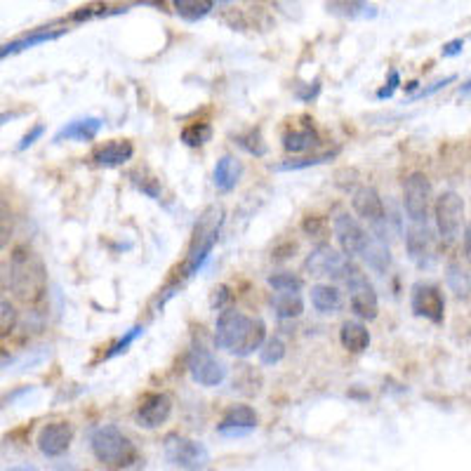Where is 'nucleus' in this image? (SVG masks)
I'll use <instances>...</instances> for the list:
<instances>
[{
	"instance_id": "1a4fd4ad",
	"label": "nucleus",
	"mask_w": 471,
	"mask_h": 471,
	"mask_svg": "<svg viewBox=\"0 0 471 471\" xmlns=\"http://www.w3.org/2000/svg\"><path fill=\"white\" fill-rule=\"evenodd\" d=\"M189 375L201 387H220L227 380V365L221 363L217 356H212L208 349L196 346L189 353Z\"/></svg>"
},
{
	"instance_id": "f257e3e1",
	"label": "nucleus",
	"mask_w": 471,
	"mask_h": 471,
	"mask_svg": "<svg viewBox=\"0 0 471 471\" xmlns=\"http://www.w3.org/2000/svg\"><path fill=\"white\" fill-rule=\"evenodd\" d=\"M264 340H267V325L262 318L245 316L236 309H224L217 318V349H224L239 358H248L262 346Z\"/></svg>"
},
{
	"instance_id": "6ab92c4d",
	"label": "nucleus",
	"mask_w": 471,
	"mask_h": 471,
	"mask_svg": "<svg viewBox=\"0 0 471 471\" xmlns=\"http://www.w3.org/2000/svg\"><path fill=\"white\" fill-rule=\"evenodd\" d=\"M328 13L344 19H375L377 7L368 0H328Z\"/></svg>"
},
{
	"instance_id": "c85d7f7f",
	"label": "nucleus",
	"mask_w": 471,
	"mask_h": 471,
	"mask_svg": "<svg viewBox=\"0 0 471 471\" xmlns=\"http://www.w3.org/2000/svg\"><path fill=\"white\" fill-rule=\"evenodd\" d=\"M447 286L457 297L469 299V274H466V268H462V264L453 262L447 267Z\"/></svg>"
},
{
	"instance_id": "a878e982",
	"label": "nucleus",
	"mask_w": 471,
	"mask_h": 471,
	"mask_svg": "<svg viewBox=\"0 0 471 471\" xmlns=\"http://www.w3.org/2000/svg\"><path fill=\"white\" fill-rule=\"evenodd\" d=\"M311 305L321 314H337L342 309V293L334 286H314Z\"/></svg>"
},
{
	"instance_id": "4468645a",
	"label": "nucleus",
	"mask_w": 471,
	"mask_h": 471,
	"mask_svg": "<svg viewBox=\"0 0 471 471\" xmlns=\"http://www.w3.org/2000/svg\"><path fill=\"white\" fill-rule=\"evenodd\" d=\"M73 427L69 422H52L38 434V450L45 457H61L71 447Z\"/></svg>"
},
{
	"instance_id": "aec40b11",
	"label": "nucleus",
	"mask_w": 471,
	"mask_h": 471,
	"mask_svg": "<svg viewBox=\"0 0 471 471\" xmlns=\"http://www.w3.org/2000/svg\"><path fill=\"white\" fill-rule=\"evenodd\" d=\"M102 130V118H80V120H71L69 126L61 127L57 135H54V142L60 144L64 139H78V142H89L95 139Z\"/></svg>"
},
{
	"instance_id": "c03bdc74",
	"label": "nucleus",
	"mask_w": 471,
	"mask_h": 471,
	"mask_svg": "<svg viewBox=\"0 0 471 471\" xmlns=\"http://www.w3.org/2000/svg\"><path fill=\"white\" fill-rule=\"evenodd\" d=\"M137 3L149 7H158V10H163V5H165V0H137Z\"/></svg>"
},
{
	"instance_id": "72a5a7b5",
	"label": "nucleus",
	"mask_w": 471,
	"mask_h": 471,
	"mask_svg": "<svg viewBox=\"0 0 471 471\" xmlns=\"http://www.w3.org/2000/svg\"><path fill=\"white\" fill-rule=\"evenodd\" d=\"M268 286L274 287V290H286V293H299L302 290V278L290 271H278V274H271L268 276Z\"/></svg>"
},
{
	"instance_id": "2eb2a0df",
	"label": "nucleus",
	"mask_w": 471,
	"mask_h": 471,
	"mask_svg": "<svg viewBox=\"0 0 471 471\" xmlns=\"http://www.w3.org/2000/svg\"><path fill=\"white\" fill-rule=\"evenodd\" d=\"M173 415V399L167 394H149L139 403L137 419L146 429H158Z\"/></svg>"
},
{
	"instance_id": "37998d69",
	"label": "nucleus",
	"mask_w": 471,
	"mask_h": 471,
	"mask_svg": "<svg viewBox=\"0 0 471 471\" xmlns=\"http://www.w3.org/2000/svg\"><path fill=\"white\" fill-rule=\"evenodd\" d=\"M305 231L306 233H321V220H318V217H306Z\"/></svg>"
},
{
	"instance_id": "39448f33",
	"label": "nucleus",
	"mask_w": 471,
	"mask_h": 471,
	"mask_svg": "<svg viewBox=\"0 0 471 471\" xmlns=\"http://www.w3.org/2000/svg\"><path fill=\"white\" fill-rule=\"evenodd\" d=\"M346 290H349V305H352L353 314L363 321H375L380 314V299H377L375 287L365 278V274L358 267L349 264L344 278Z\"/></svg>"
},
{
	"instance_id": "423d86ee",
	"label": "nucleus",
	"mask_w": 471,
	"mask_h": 471,
	"mask_svg": "<svg viewBox=\"0 0 471 471\" xmlns=\"http://www.w3.org/2000/svg\"><path fill=\"white\" fill-rule=\"evenodd\" d=\"M163 450H165L167 462L177 469H205L210 462V453L203 443L179 434L167 436Z\"/></svg>"
},
{
	"instance_id": "f8f14e48",
	"label": "nucleus",
	"mask_w": 471,
	"mask_h": 471,
	"mask_svg": "<svg viewBox=\"0 0 471 471\" xmlns=\"http://www.w3.org/2000/svg\"><path fill=\"white\" fill-rule=\"evenodd\" d=\"M352 208L358 217H363L377 231H382L384 221H387V210H384L382 196H380L377 189H372V186L356 189L352 196Z\"/></svg>"
},
{
	"instance_id": "b1692460",
	"label": "nucleus",
	"mask_w": 471,
	"mask_h": 471,
	"mask_svg": "<svg viewBox=\"0 0 471 471\" xmlns=\"http://www.w3.org/2000/svg\"><path fill=\"white\" fill-rule=\"evenodd\" d=\"M342 346L352 353H363L370 344V333L361 321H346L340 333Z\"/></svg>"
},
{
	"instance_id": "7c9ffc66",
	"label": "nucleus",
	"mask_w": 471,
	"mask_h": 471,
	"mask_svg": "<svg viewBox=\"0 0 471 471\" xmlns=\"http://www.w3.org/2000/svg\"><path fill=\"white\" fill-rule=\"evenodd\" d=\"M212 139V127L208 123H193V126H186L182 130V142L186 146H203Z\"/></svg>"
},
{
	"instance_id": "f3484780",
	"label": "nucleus",
	"mask_w": 471,
	"mask_h": 471,
	"mask_svg": "<svg viewBox=\"0 0 471 471\" xmlns=\"http://www.w3.org/2000/svg\"><path fill=\"white\" fill-rule=\"evenodd\" d=\"M257 429V412L250 406H233L224 415L221 424L217 427V434L224 438H240Z\"/></svg>"
},
{
	"instance_id": "f03ea898",
	"label": "nucleus",
	"mask_w": 471,
	"mask_h": 471,
	"mask_svg": "<svg viewBox=\"0 0 471 471\" xmlns=\"http://www.w3.org/2000/svg\"><path fill=\"white\" fill-rule=\"evenodd\" d=\"M10 290L24 305H36L48 290V271L31 248H17L10 257Z\"/></svg>"
},
{
	"instance_id": "9b49d317",
	"label": "nucleus",
	"mask_w": 471,
	"mask_h": 471,
	"mask_svg": "<svg viewBox=\"0 0 471 471\" xmlns=\"http://www.w3.org/2000/svg\"><path fill=\"white\" fill-rule=\"evenodd\" d=\"M352 259L342 252H337L330 245H318L316 250L306 257V271L318 278H337L342 280L349 268Z\"/></svg>"
},
{
	"instance_id": "58836bf2",
	"label": "nucleus",
	"mask_w": 471,
	"mask_h": 471,
	"mask_svg": "<svg viewBox=\"0 0 471 471\" xmlns=\"http://www.w3.org/2000/svg\"><path fill=\"white\" fill-rule=\"evenodd\" d=\"M399 85H400L399 71H389L387 88H382V89H380V92H377V99H389V97L394 95L396 89H399Z\"/></svg>"
},
{
	"instance_id": "393cba45",
	"label": "nucleus",
	"mask_w": 471,
	"mask_h": 471,
	"mask_svg": "<svg viewBox=\"0 0 471 471\" xmlns=\"http://www.w3.org/2000/svg\"><path fill=\"white\" fill-rule=\"evenodd\" d=\"M370 268H375L377 274H387V268L391 267V252H389V245L384 243V239H370L368 245L361 252Z\"/></svg>"
},
{
	"instance_id": "4c0bfd02",
	"label": "nucleus",
	"mask_w": 471,
	"mask_h": 471,
	"mask_svg": "<svg viewBox=\"0 0 471 471\" xmlns=\"http://www.w3.org/2000/svg\"><path fill=\"white\" fill-rule=\"evenodd\" d=\"M455 80H457V76H446V78H443V80H436V83L431 85V88L422 89V92H418V95H412V97H410V102H418V99H427V97L436 95L438 89H443V88H446V85L455 83Z\"/></svg>"
},
{
	"instance_id": "0eeeda50",
	"label": "nucleus",
	"mask_w": 471,
	"mask_h": 471,
	"mask_svg": "<svg viewBox=\"0 0 471 471\" xmlns=\"http://www.w3.org/2000/svg\"><path fill=\"white\" fill-rule=\"evenodd\" d=\"M465 220V198L455 192H446L436 198V227L441 233L443 243H455L462 231Z\"/></svg>"
},
{
	"instance_id": "412c9836",
	"label": "nucleus",
	"mask_w": 471,
	"mask_h": 471,
	"mask_svg": "<svg viewBox=\"0 0 471 471\" xmlns=\"http://www.w3.org/2000/svg\"><path fill=\"white\" fill-rule=\"evenodd\" d=\"M318 144H321V137H318V132L314 130V126L293 127V130L283 135V149H286L287 154H305V151L316 149Z\"/></svg>"
},
{
	"instance_id": "e433bc0d",
	"label": "nucleus",
	"mask_w": 471,
	"mask_h": 471,
	"mask_svg": "<svg viewBox=\"0 0 471 471\" xmlns=\"http://www.w3.org/2000/svg\"><path fill=\"white\" fill-rule=\"evenodd\" d=\"M328 158L330 155H318V158H306V161H299V163L290 161V163H283V165H276V170H283V173H286V170H305V167L321 165V163H325Z\"/></svg>"
},
{
	"instance_id": "5701e85b",
	"label": "nucleus",
	"mask_w": 471,
	"mask_h": 471,
	"mask_svg": "<svg viewBox=\"0 0 471 471\" xmlns=\"http://www.w3.org/2000/svg\"><path fill=\"white\" fill-rule=\"evenodd\" d=\"M66 31H36V33H31V36L22 38V41H13L7 42V45H3L0 48V60H5V57H10V54H17V52H24V50L29 48H36V45H42V42H52L57 41V38L64 36Z\"/></svg>"
},
{
	"instance_id": "ea45409f",
	"label": "nucleus",
	"mask_w": 471,
	"mask_h": 471,
	"mask_svg": "<svg viewBox=\"0 0 471 471\" xmlns=\"http://www.w3.org/2000/svg\"><path fill=\"white\" fill-rule=\"evenodd\" d=\"M42 135H45V126H36L33 130L29 132V135H24V137H22V142H19L17 149L26 151L29 146H33V144H36V139H41Z\"/></svg>"
},
{
	"instance_id": "473e14b6",
	"label": "nucleus",
	"mask_w": 471,
	"mask_h": 471,
	"mask_svg": "<svg viewBox=\"0 0 471 471\" xmlns=\"http://www.w3.org/2000/svg\"><path fill=\"white\" fill-rule=\"evenodd\" d=\"M19 323V314L13 302L0 299V337H10Z\"/></svg>"
},
{
	"instance_id": "6e6552de",
	"label": "nucleus",
	"mask_w": 471,
	"mask_h": 471,
	"mask_svg": "<svg viewBox=\"0 0 471 471\" xmlns=\"http://www.w3.org/2000/svg\"><path fill=\"white\" fill-rule=\"evenodd\" d=\"M403 205L415 224H427L431 208V184L424 173H412L403 184Z\"/></svg>"
},
{
	"instance_id": "20e7f679",
	"label": "nucleus",
	"mask_w": 471,
	"mask_h": 471,
	"mask_svg": "<svg viewBox=\"0 0 471 471\" xmlns=\"http://www.w3.org/2000/svg\"><path fill=\"white\" fill-rule=\"evenodd\" d=\"M221 208L212 205L203 212V217L198 220L196 224V231H193V240H192V248H189V255H186V262L182 267V274L189 278V276L198 274L201 267L205 264L210 255H212V248L217 245L220 240V231H221Z\"/></svg>"
},
{
	"instance_id": "9d476101",
	"label": "nucleus",
	"mask_w": 471,
	"mask_h": 471,
	"mask_svg": "<svg viewBox=\"0 0 471 471\" xmlns=\"http://www.w3.org/2000/svg\"><path fill=\"white\" fill-rule=\"evenodd\" d=\"M410 306L415 316L431 323H443L446 318V299H443L441 287L431 283H415L410 293Z\"/></svg>"
},
{
	"instance_id": "bb28decb",
	"label": "nucleus",
	"mask_w": 471,
	"mask_h": 471,
	"mask_svg": "<svg viewBox=\"0 0 471 471\" xmlns=\"http://www.w3.org/2000/svg\"><path fill=\"white\" fill-rule=\"evenodd\" d=\"M271 306H274L278 318H297L305 311V302L299 297V293H286V290H276L271 297Z\"/></svg>"
},
{
	"instance_id": "4be33fe9",
	"label": "nucleus",
	"mask_w": 471,
	"mask_h": 471,
	"mask_svg": "<svg viewBox=\"0 0 471 471\" xmlns=\"http://www.w3.org/2000/svg\"><path fill=\"white\" fill-rule=\"evenodd\" d=\"M240 174H243V165H240L233 155H224V158L217 161L215 173H212V182H215V186L220 192L229 193L236 189Z\"/></svg>"
},
{
	"instance_id": "a211bd4d",
	"label": "nucleus",
	"mask_w": 471,
	"mask_h": 471,
	"mask_svg": "<svg viewBox=\"0 0 471 471\" xmlns=\"http://www.w3.org/2000/svg\"><path fill=\"white\" fill-rule=\"evenodd\" d=\"M135 155V146L126 139H116V142H108L104 146L92 154V161L99 167H118L123 163H127Z\"/></svg>"
},
{
	"instance_id": "7ed1b4c3",
	"label": "nucleus",
	"mask_w": 471,
	"mask_h": 471,
	"mask_svg": "<svg viewBox=\"0 0 471 471\" xmlns=\"http://www.w3.org/2000/svg\"><path fill=\"white\" fill-rule=\"evenodd\" d=\"M89 447L97 462L111 469H126L137 462V447L114 424H102L89 434Z\"/></svg>"
},
{
	"instance_id": "dca6fc26",
	"label": "nucleus",
	"mask_w": 471,
	"mask_h": 471,
	"mask_svg": "<svg viewBox=\"0 0 471 471\" xmlns=\"http://www.w3.org/2000/svg\"><path fill=\"white\" fill-rule=\"evenodd\" d=\"M408 255L419 268L431 267L434 262V240H431V231L427 224H415L412 221L406 236Z\"/></svg>"
},
{
	"instance_id": "79ce46f5",
	"label": "nucleus",
	"mask_w": 471,
	"mask_h": 471,
	"mask_svg": "<svg viewBox=\"0 0 471 471\" xmlns=\"http://www.w3.org/2000/svg\"><path fill=\"white\" fill-rule=\"evenodd\" d=\"M7 287H10V268L5 264H0V295L5 293Z\"/></svg>"
},
{
	"instance_id": "cd10ccee",
	"label": "nucleus",
	"mask_w": 471,
	"mask_h": 471,
	"mask_svg": "<svg viewBox=\"0 0 471 471\" xmlns=\"http://www.w3.org/2000/svg\"><path fill=\"white\" fill-rule=\"evenodd\" d=\"M173 7L184 22H201L212 13L215 0H173Z\"/></svg>"
},
{
	"instance_id": "f704fd0d",
	"label": "nucleus",
	"mask_w": 471,
	"mask_h": 471,
	"mask_svg": "<svg viewBox=\"0 0 471 471\" xmlns=\"http://www.w3.org/2000/svg\"><path fill=\"white\" fill-rule=\"evenodd\" d=\"M236 144H239L243 151H248L250 155H264V154H267V144H264L262 132H259V130H250L248 135H240V137L236 139Z\"/></svg>"
},
{
	"instance_id": "ddd939ff",
	"label": "nucleus",
	"mask_w": 471,
	"mask_h": 471,
	"mask_svg": "<svg viewBox=\"0 0 471 471\" xmlns=\"http://www.w3.org/2000/svg\"><path fill=\"white\" fill-rule=\"evenodd\" d=\"M333 229H334V239H337V243H340L342 252H344L346 257L361 255L370 240V236L365 233V229L361 227L356 217H352V215L337 217L333 224Z\"/></svg>"
},
{
	"instance_id": "2f4dec72",
	"label": "nucleus",
	"mask_w": 471,
	"mask_h": 471,
	"mask_svg": "<svg viewBox=\"0 0 471 471\" xmlns=\"http://www.w3.org/2000/svg\"><path fill=\"white\" fill-rule=\"evenodd\" d=\"M14 236V212L13 208L0 201V252L5 250Z\"/></svg>"
},
{
	"instance_id": "c756f323",
	"label": "nucleus",
	"mask_w": 471,
	"mask_h": 471,
	"mask_svg": "<svg viewBox=\"0 0 471 471\" xmlns=\"http://www.w3.org/2000/svg\"><path fill=\"white\" fill-rule=\"evenodd\" d=\"M257 352H259V361L264 365H276L286 356V342L280 340V337H268V340L262 342V346Z\"/></svg>"
},
{
	"instance_id": "a19ab883",
	"label": "nucleus",
	"mask_w": 471,
	"mask_h": 471,
	"mask_svg": "<svg viewBox=\"0 0 471 471\" xmlns=\"http://www.w3.org/2000/svg\"><path fill=\"white\" fill-rule=\"evenodd\" d=\"M465 45H466L465 38H457V41L446 42V45L441 48V57H457V54H462Z\"/></svg>"
},
{
	"instance_id": "a18cd8bd",
	"label": "nucleus",
	"mask_w": 471,
	"mask_h": 471,
	"mask_svg": "<svg viewBox=\"0 0 471 471\" xmlns=\"http://www.w3.org/2000/svg\"><path fill=\"white\" fill-rule=\"evenodd\" d=\"M19 114H0V127L5 126V123H10L13 118H17Z\"/></svg>"
},
{
	"instance_id": "c9c22d12",
	"label": "nucleus",
	"mask_w": 471,
	"mask_h": 471,
	"mask_svg": "<svg viewBox=\"0 0 471 471\" xmlns=\"http://www.w3.org/2000/svg\"><path fill=\"white\" fill-rule=\"evenodd\" d=\"M142 334H144V325H135V328H132L130 333H126V337H120V340L116 342L114 346H111V352H108L107 356L114 358V356H118V353H126L127 346H130L132 342H137L139 337H142Z\"/></svg>"
}]
</instances>
